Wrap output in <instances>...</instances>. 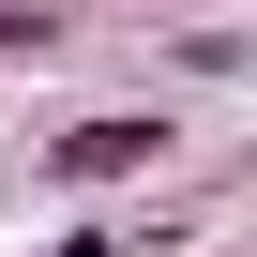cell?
<instances>
[{
	"mask_svg": "<svg viewBox=\"0 0 257 257\" xmlns=\"http://www.w3.org/2000/svg\"><path fill=\"white\" fill-rule=\"evenodd\" d=\"M167 137H182V121H152V106H91V121H61V137H46V182L106 197V182H137V167H167Z\"/></svg>",
	"mask_w": 257,
	"mask_h": 257,
	"instance_id": "cell-1",
	"label": "cell"
},
{
	"mask_svg": "<svg viewBox=\"0 0 257 257\" xmlns=\"http://www.w3.org/2000/svg\"><path fill=\"white\" fill-rule=\"evenodd\" d=\"M46 46H61V16H46V0H31V16L0 0V61H46Z\"/></svg>",
	"mask_w": 257,
	"mask_h": 257,
	"instance_id": "cell-2",
	"label": "cell"
}]
</instances>
